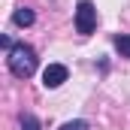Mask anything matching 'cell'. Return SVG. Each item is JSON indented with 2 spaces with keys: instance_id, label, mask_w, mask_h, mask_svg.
I'll return each instance as SVG.
<instances>
[{
  "instance_id": "obj_1",
  "label": "cell",
  "mask_w": 130,
  "mask_h": 130,
  "mask_svg": "<svg viewBox=\"0 0 130 130\" xmlns=\"http://www.w3.org/2000/svg\"><path fill=\"white\" fill-rule=\"evenodd\" d=\"M6 67L15 79H30L36 73V52H33L27 42H15L9 52H6Z\"/></svg>"
},
{
  "instance_id": "obj_2",
  "label": "cell",
  "mask_w": 130,
  "mask_h": 130,
  "mask_svg": "<svg viewBox=\"0 0 130 130\" xmlns=\"http://www.w3.org/2000/svg\"><path fill=\"white\" fill-rule=\"evenodd\" d=\"M94 27H97V9H94V3L91 0H79V6H76V30L82 36H88Z\"/></svg>"
},
{
  "instance_id": "obj_3",
  "label": "cell",
  "mask_w": 130,
  "mask_h": 130,
  "mask_svg": "<svg viewBox=\"0 0 130 130\" xmlns=\"http://www.w3.org/2000/svg\"><path fill=\"white\" fill-rule=\"evenodd\" d=\"M67 76H70V70H67L64 64H48L45 73H42V85H45V88H61L67 82Z\"/></svg>"
},
{
  "instance_id": "obj_4",
  "label": "cell",
  "mask_w": 130,
  "mask_h": 130,
  "mask_svg": "<svg viewBox=\"0 0 130 130\" xmlns=\"http://www.w3.org/2000/svg\"><path fill=\"white\" fill-rule=\"evenodd\" d=\"M12 21H15L18 27H30L33 21H36V15H33V9L21 6V9H15V12H12Z\"/></svg>"
},
{
  "instance_id": "obj_5",
  "label": "cell",
  "mask_w": 130,
  "mask_h": 130,
  "mask_svg": "<svg viewBox=\"0 0 130 130\" xmlns=\"http://www.w3.org/2000/svg\"><path fill=\"white\" fill-rule=\"evenodd\" d=\"M18 127H21V130H42V127H39V118L30 115V112H24V115L18 118Z\"/></svg>"
},
{
  "instance_id": "obj_6",
  "label": "cell",
  "mask_w": 130,
  "mask_h": 130,
  "mask_svg": "<svg viewBox=\"0 0 130 130\" xmlns=\"http://www.w3.org/2000/svg\"><path fill=\"white\" fill-rule=\"evenodd\" d=\"M112 42H115V48H118L124 58H130V33H118Z\"/></svg>"
},
{
  "instance_id": "obj_7",
  "label": "cell",
  "mask_w": 130,
  "mask_h": 130,
  "mask_svg": "<svg viewBox=\"0 0 130 130\" xmlns=\"http://www.w3.org/2000/svg\"><path fill=\"white\" fill-rule=\"evenodd\" d=\"M61 130H91V127H88V121H82V118H73V121H67Z\"/></svg>"
},
{
  "instance_id": "obj_8",
  "label": "cell",
  "mask_w": 130,
  "mask_h": 130,
  "mask_svg": "<svg viewBox=\"0 0 130 130\" xmlns=\"http://www.w3.org/2000/svg\"><path fill=\"white\" fill-rule=\"evenodd\" d=\"M0 45H3V48H6V52H9V48H12V45H15V42H12V39H9V36H0Z\"/></svg>"
}]
</instances>
